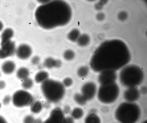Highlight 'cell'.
Instances as JSON below:
<instances>
[{
	"label": "cell",
	"mask_w": 147,
	"mask_h": 123,
	"mask_svg": "<svg viewBox=\"0 0 147 123\" xmlns=\"http://www.w3.org/2000/svg\"><path fill=\"white\" fill-rule=\"evenodd\" d=\"M1 107V103H0V109Z\"/></svg>",
	"instance_id": "obj_43"
},
{
	"label": "cell",
	"mask_w": 147,
	"mask_h": 123,
	"mask_svg": "<svg viewBox=\"0 0 147 123\" xmlns=\"http://www.w3.org/2000/svg\"><path fill=\"white\" fill-rule=\"evenodd\" d=\"M141 113L140 109L137 104L123 102L116 109L115 116L120 123H136L140 117Z\"/></svg>",
	"instance_id": "obj_4"
},
{
	"label": "cell",
	"mask_w": 147,
	"mask_h": 123,
	"mask_svg": "<svg viewBox=\"0 0 147 123\" xmlns=\"http://www.w3.org/2000/svg\"><path fill=\"white\" fill-rule=\"evenodd\" d=\"M40 89L45 98L51 103L59 102L65 94V87L62 83L52 79H48L42 83Z\"/></svg>",
	"instance_id": "obj_5"
},
{
	"label": "cell",
	"mask_w": 147,
	"mask_h": 123,
	"mask_svg": "<svg viewBox=\"0 0 147 123\" xmlns=\"http://www.w3.org/2000/svg\"><path fill=\"white\" fill-rule=\"evenodd\" d=\"M80 35L79 30L77 28L72 30L68 34V39L72 42L77 41Z\"/></svg>",
	"instance_id": "obj_21"
},
{
	"label": "cell",
	"mask_w": 147,
	"mask_h": 123,
	"mask_svg": "<svg viewBox=\"0 0 147 123\" xmlns=\"http://www.w3.org/2000/svg\"><path fill=\"white\" fill-rule=\"evenodd\" d=\"M0 123H8L4 118L1 115H0Z\"/></svg>",
	"instance_id": "obj_39"
},
{
	"label": "cell",
	"mask_w": 147,
	"mask_h": 123,
	"mask_svg": "<svg viewBox=\"0 0 147 123\" xmlns=\"http://www.w3.org/2000/svg\"><path fill=\"white\" fill-rule=\"evenodd\" d=\"M56 59L51 57L47 58L44 60L43 66L48 69H51L54 68H55Z\"/></svg>",
	"instance_id": "obj_23"
},
{
	"label": "cell",
	"mask_w": 147,
	"mask_h": 123,
	"mask_svg": "<svg viewBox=\"0 0 147 123\" xmlns=\"http://www.w3.org/2000/svg\"><path fill=\"white\" fill-rule=\"evenodd\" d=\"M74 98L78 104L82 106L85 105L87 101L81 93H76L74 95Z\"/></svg>",
	"instance_id": "obj_25"
},
{
	"label": "cell",
	"mask_w": 147,
	"mask_h": 123,
	"mask_svg": "<svg viewBox=\"0 0 147 123\" xmlns=\"http://www.w3.org/2000/svg\"><path fill=\"white\" fill-rule=\"evenodd\" d=\"M50 1L49 0H40L38 1V2L40 3H41L42 4H45L49 2Z\"/></svg>",
	"instance_id": "obj_40"
},
{
	"label": "cell",
	"mask_w": 147,
	"mask_h": 123,
	"mask_svg": "<svg viewBox=\"0 0 147 123\" xmlns=\"http://www.w3.org/2000/svg\"><path fill=\"white\" fill-rule=\"evenodd\" d=\"M131 55L126 44L117 39L105 41L94 51L90 64L94 72L106 70L116 71L125 66L130 61Z\"/></svg>",
	"instance_id": "obj_1"
},
{
	"label": "cell",
	"mask_w": 147,
	"mask_h": 123,
	"mask_svg": "<svg viewBox=\"0 0 147 123\" xmlns=\"http://www.w3.org/2000/svg\"><path fill=\"white\" fill-rule=\"evenodd\" d=\"M65 123H74V119L71 117L66 118Z\"/></svg>",
	"instance_id": "obj_36"
},
{
	"label": "cell",
	"mask_w": 147,
	"mask_h": 123,
	"mask_svg": "<svg viewBox=\"0 0 147 123\" xmlns=\"http://www.w3.org/2000/svg\"><path fill=\"white\" fill-rule=\"evenodd\" d=\"M84 123H101V120L95 113H90L85 118Z\"/></svg>",
	"instance_id": "obj_18"
},
{
	"label": "cell",
	"mask_w": 147,
	"mask_h": 123,
	"mask_svg": "<svg viewBox=\"0 0 147 123\" xmlns=\"http://www.w3.org/2000/svg\"><path fill=\"white\" fill-rule=\"evenodd\" d=\"M89 69L86 66H82L79 68L77 70V74L80 78H84L88 75Z\"/></svg>",
	"instance_id": "obj_24"
},
{
	"label": "cell",
	"mask_w": 147,
	"mask_h": 123,
	"mask_svg": "<svg viewBox=\"0 0 147 123\" xmlns=\"http://www.w3.org/2000/svg\"><path fill=\"white\" fill-rule=\"evenodd\" d=\"M11 99L10 96L9 95L5 96L3 99L2 102L3 105H7L10 103Z\"/></svg>",
	"instance_id": "obj_33"
},
{
	"label": "cell",
	"mask_w": 147,
	"mask_h": 123,
	"mask_svg": "<svg viewBox=\"0 0 147 123\" xmlns=\"http://www.w3.org/2000/svg\"><path fill=\"white\" fill-rule=\"evenodd\" d=\"M30 106V110L31 112L36 114L40 112L43 107L42 103L39 101H34Z\"/></svg>",
	"instance_id": "obj_20"
},
{
	"label": "cell",
	"mask_w": 147,
	"mask_h": 123,
	"mask_svg": "<svg viewBox=\"0 0 147 123\" xmlns=\"http://www.w3.org/2000/svg\"><path fill=\"white\" fill-rule=\"evenodd\" d=\"M90 37L86 34H80L77 41V44L80 47H84L88 45L90 41Z\"/></svg>",
	"instance_id": "obj_19"
},
{
	"label": "cell",
	"mask_w": 147,
	"mask_h": 123,
	"mask_svg": "<svg viewBox=\"0 0 147 123\" xmlns=\"http://www.w3.org/2000/svg\"><path fill=\"white\" fill-rule=\"evenodd\" d=\"M128 17L127 13L124 11L120 12L118 14L117 18L120 21H123L126 20Z\"/></svg>",
	"instance_id": "obj_29"
},
{
	"label": "cell",
	"mask_w": 147,
	"mask_h": 123,
	"mask_svg": "<svg viewBox=\"0 0 147 123\" xmlns=\"http://www.w3.org/2000/svg\"><path fill=\"white\" fill-rule=\"evenodd\" d=\"M6 83L5 81L2 80H0V90H2L5 88Z\"/></svg>",
	"instance_id": "obj_37"
},
{
	"label": "cell",
	"mask_w": 147,
	"mask_h": 123,
	"mask_svg": "<svg viewBox=\"0 0 147 123\" xmlns=\"http://www.w3.org/2000/svg\"><path fill=\"white\" fill-rule=\"evenodd\" d=\"M81 94L88 101L92 99L97 91L96 84L92 82H87L83 84L81 89Z\"/></svg>",
	"instance_id": "obj_9"
},
{
	"label": "cell",
	"mask_w": 147,
	"mask_h": 123,
	"mask_svg": "<svg viewBox=\"0 0 147 123\" xmlns=\"http://www.w3.org/2000/svg\"><path fill=\"white\" fill-rule=\"evenodd\" d=\"M3 23L0 21V31L3 29Z\"/></svg>",
	"instance_id": "obj_41"
},
{
	"label": "cell",
	"mask_w": 147,
	"mask_h": 123,
	"mask_svg": "<svg viewBox=\"0 0 147 123\" xmlns=\"http://www.w3.org/2000/svg\"><path fill=\"white\" fill-rule=\"evenodd\" d=\"M12 101L14 106L21 108L30 105L34 101V98L31 94L27 91L19 90L14 93Z\"/></svg>",
	"instance_id": "obj_7"
},
{
	"label": "cell",
	"mask_w": 147,
	"mask_h": 123,
	"mask_svg": "<svg viewBox=\"0 0 147 123\" xmlns=\"http://www.w3.org/2000/svg\"><path fill=\"white\" fill-rule=\"evenodd\" d=\"M16 68L15 64L10 60L5 62L3 64L1 67L2 71L6 74H12L15 71Z\"/></svg>",
	"instance_id": "obj_14"
},
{
	"label": "cell",
	"mask_w": 147,
	"mask_h": 123,
	"mask_svg": "<svg viewBox=\"0 0 147 123\" xmlns=\"http://www.w3.org/2000/svg\"><path fill=\"white\" fill-rule=\"evenodd\" d=\"M40 62V57L38 56H35L31 59V62L34 65H36L39 64Z\"/></svg>",
	"instance_id": "obj_31"
},
{
	"label": "cell",
	"mask_w": 147,
	"mask_h": 123,
	"mask_svg": "<svg viewBox=\"0 0 147 123\" xmlns=\"http://www.w3.org/2000/svg\"><path fill=\"white\" fill-rule=\"evenodd\" d=\"M119 77L121 84L124 87H136L142 82L144 75L140 67L131 64L124 67L120 71Z\"/></svg>",
	"instance_id": "obj_3"
},
{
	"label": "cell",
	"mask_w": 147,
	"mask_h": 123,
	"mask_svg": "<svg viewBox=\"0 0 147 123\" xmlns=\"http://www.w3.org/2000/svg\"><path fill=\"white\" fill-rule=\"evenodd\" d=\"M105 18V15L102 12H99L96 15V19L99 21H102L104 20Z\"/></svg>",
	"instance_id": "obj_32"
},
{
	"label": "cell",
	"mask_w": 147,
	"mask_h": 123,
	"mask_svg": "<svg viewBox=\"0 0 147 123\" xmlns=\"http://www.w3.org/2000/svg\"><path fill=\"white\" fill-rule=\"evenodd\" d=\"M13 31L11 29H6L3 31L1 34V42H5L11 40V39L13 36Z\"/></svg>",
	"instance_id": "obj_17"
},
{
	"label": "cell",
	"mask_w": 147,
	"mask_h": 123,
	"mask_svg": "<svg viewBox=\"0 0 147 123\" xmlns=\"http://www.w3.org/2000/svg\"><path fill=\"white\" fill-rule=\"evenodd\" d=\"M30 74L29 70L27 68L25 67H22L20 68L17 71L16 76L18 79L23 80L28 78Z\"/></svg>",
	"instance_id": "obj_16"
},
{
	"label": "cell",
	"mask_w": 147,
	"mask_h": 123,
	"mask_svg": "<svg viewBox=\"0 0 147 123\" xmlns=\"http://www.w3.org/2000/svg\"><path fill=\"white\" fill-rule=\"evenodd\" d=\"M66 118L62 110L56 107L51 111L49 116L42 123H65Z\"/></svg>",
	"instance_id": "obj_8"
},
{
	"label": "cell",
	"mask_w": 147,
	"mask_h": 123,
	"mask_svg": "<svg viewBox=\"0 0 147 123\" xmlns=\"http://www.w3.org/2000/svg\"><path fill=\"white\" fill-rule=\"evenodd\" d=\"M75 53L72 50L67 49L63 53V57L64 59L67 61L72 60L75 57Z\"/></svg>",
	"instance_id": "obj_27"
},
{
	"label": "cell",
	"mask_w": 147,
	"mask_h": 123,
	"mask_svg": "<svg viewBox=\"0 0 147 123\" xmlns=\"http://www.w3.org/2000/svg\"><path fill=\"white\" fill-rule=\"evenodd\" d=\"M35 119L31 115H28L24 118L23 123H34Z\"/></svg>",
	"instance_id": "obj_30"
},
{
	"label": "cell",
	"mask_w": 147,
	"mask_h": 123,
	"mask_svg": "<svg viewBox=\"0 0 147 123\" xmlns=\"http://www.w3.org/2000/svg\"><path fill=\"white\" fill-rule=\"evenodd\" d=\"M104 5L100 1L95 4L94 7L96 10L100 11L103 9Z\"/></svg>",
	"instance_id": "obj_34"
},
{
	"label": "cell",
	"mask_w": 147,
	"mask_h": 123,
	"mask_svg": "<svg viewBox=\"0 0 147 123\" xmlns=\"http://www.w3.org/2000/svg\"><path fill=\"white\" fill-rule=\"evenodd\" d=\"M72 15L69 5L62 0L50 1L39 6L34 15L38 25L46 29L64 26L70 21Z\"/></svg>",
	"instance_id": "obj_2"
},
{
	"label": "cell",
	"mask_w": 147,
	"mask_h": 123,
	"mask_svg": "<svg viewBox=\"0 0 147 123\" xmlns=\"http://www.w3.org/2000/svg\"><path fill=\"white\" fill-rule=\"evenodd\" d=\"M62 63L61 61L59 59H56L55 68H59L61 67Z\"/></svg>",
	"instance_id": "obj_35"
},
{
	"label": "cell",
	"mask_w": 147,
	"mask_h": 123,
	"mask_svg": "<svg viewBox=\"0 0 147 123\" xmlns=\"http://www.w3.org/2000/svg\"><path fill=\"white\" fill-rule=\"evenodd\" d=\"M119 93V89L115 82L100 85L97 93V97L101 102L106 104L115 101Z\"/></svg>",
	"instance_id": "obj_6"
},
{
	"label": "cell",
	"mask_w": 147,
	"mask_h": 123,
	"mask_svg": "<svg viewBox=\"0 0 147 123\" xmlns=\"http://www.w3.org/2000/svg\"><path fill=\"white\" fill-rule=\"evenodd\" d=\"M73 83L72 79L69 77L65 78L63 81L62 84L65 87H69L71 86Z\"/></svg>",
	"instance_id": "obj_28"
},
{
	"label": "cell",
	"mask_w": 147,
	"mask_h": 123,
	"mask_svg": "<svg viewBox=\"0 0 147 123\" xmlns=\"http://www.w3.org/2000/svg\"><path fill=\"white\" fill-rule=\"evenodd\" d=\"M16 53L17 56L19 58L24 60L28 58L31 56L32 50L29 45L26 44H22L18 47Z\"/></svg>",
	"instance_id": "obj_13"
},
{
	"label": "cell",
	"mask_w": 147,
	"mask_h": 123,
	"mask_svg": "<svg viewBox=\"0 0 147 123\" xmlns=\"http://www.w3.org/2000/svg\"><path fill=\"white\" fill-rule=\"evenodd\" d=\"M98 77V81L100 85L115 82L117 76L116 71L106 70L100 72Z\"/></svg>",
	"instance_id": "obj_11"
},
{
	"label": "cell",
	"mask_w": 147,
	"mask_h": 123,
	"mask_svg": "<svg viewBox=\"0 0 147 123\" xmlns=\"http://www.w3.org/2000/svg\"><path fill=\"white\" fill-rule=\"evenodd\" d=\"M84 114L83 110L79 107L74 108L71 112V117L75 120L81 119L83 116Z\"/></svg>",
	"instance_id": "obj_22"
},
{
	"label": "cell",
	"mask_w": 147,
	"mask_h": 123,
	"mask_svg": "<svg viewBox=\"0 0 147 123\" xmlns=\"http://www.w3.org/2000/svg\"><path fill=\"white\" fill-rule=\"evenodd\" d=\"M0 59H3L13 55L16 51L15 43L11 40L1 42Z\"/></svg>",
	"instance_id": "obj_10"
},
{
	"label": "cell",
	"mask_w": 147,
	"mask_h": 123,
	"mask_svg": "<svg viewBox=\"0 0 147 123\" xmlns=\"http://www.w3.org/2000/svg\"><path fill=\"white\" fill-rule=\"evenodd\" d=\"M140 96V92L136 88H128L124 92L123 97L127 102L133 103L137 101Z\"/></svg>",
	"instance_id": "obj_12"
},
{
	"label": "cell",
	"mask_w": 147,
	"mask_h": 123,
	"mask_svg": "<svg viewBox=\"0 0 147 123\" xmlns=\"http://www.w3.org/2000/svg\"><path fill=\"white\" fill-rule=\"evenodd\" d=\"M141 93L144 94H145L147 93V88L146 87H143L141 88L140 90Z\"/></svg>",
	"instance_id": "obj_38"
},
{
	"label": "cell",
	"mask_w": 147,
	"mask_h": 123,
	"mask_svg": "<svg viewBox=\"0 0 147 123\" xmlns=\"http://www.w3.org/2000/svg\"><path fill=\"white\" fill-rule=\"evenodd\" d=\"M1 72H0V77H1Z\"/></svg>",
	"instance_id": "obj_44"
},
{
	"label": "cell",
	"mask_w": 147,
	"mask_h": 123,
	"mask_svg": "<svg viewBox=\"0 0 147 123\" xmlns=\"http://www.w3.org/2000/svg\"><path fill=\"white\" fill-rule=\"evenodd\" d=\"M33 80L28 77L23 80L21 85L23 88L27 90L33 87Z\"/></svg>",
	"instance_id": "obj_26"
},
{
	"label": "cell",
	"mask_w": 147,
	"mask_h": 123,
	"mask_svg": "<svg viewBox=\"0 0 147 123\" xmlns=\"http://www.w3.org/2000/svg\"><path fill=\"white\" fill-rule=\"evenodd\" d=\"M49 74L47 72L41 70L38 72L35 75L34 80L38 83H42L49 79Z\"/></svg>",
	"instance_id": "obj_15"
},
{
	"label": "cell",
	"mask_w": 147,
	"mask_h": 123,
	"mask_svg": "<svg viewBox=\"0 0 147 123\" xmlns=\"http://www.w3.org/2000/svg\"><path fill=\"white\" fill-rule=\"evenodd\" d=\"M142 123H147V120H146L144 121Z\"/></svg>",
	"instance_id": "obj_42"
}]
</instances>
